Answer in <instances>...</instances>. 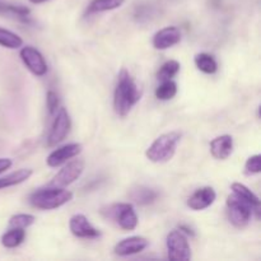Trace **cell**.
<instances>
[{"instance_id": "2", "label": "cell", "mask_w": 261, "mask_h": 261, "mask_svg": "<svg viewBox=\"0 0 261 261\" xmlns=\"http://www.w3.org/2000/svg\"><path fill=\"white\" fill-rule=\"evenodd\" d=\"M70 200H73L71 191L65 190V188H55L50 185L38 189L30 196L31 205L41 211H54L68 204Z\"/></svg>"}, {"instance_id": "29", "label": "cell", "mask_w": 261, "mask_h": 261, "mask_svg": "<svg viewBox=\"0 0 261 261\" xmlns=\"http://www.w3.org/2000/svg\"><path fill=\"white\" fill-rule=\"evenodd\" d=\"M13 162L9 158H0V173L5 172L7 170H9L12 167Z\"/></svg>"}, {"instance_id": "21", "label": "cell", "mask_w": 261, "mask_h": 261, "mask_svg": "<svg viewBox=\"0 0 261 261\" xmlns=\"http://www.w3.org/2000/svg\"><path fill=\"white\" fill-rule=\"evenodd\" d=\"M125 0H92L91 4L88 5L87 13L93 14V13L109 12V10L119 9L124 5Z\"/></svg>"}, {"instance_id": "16", "label": "cell", "mask_w": 261, "mask_h": 261, "mask_svg": "<svg viewBox=\"0 0 261 261\" xmlns=\"http://www.w3.org/2000/svg\"><path fill=\"white\" fill-rule=\"evenodd\" d=\"M232 193L236 194L239 198H241L242 200H245L246 203H249L251 205L252 211H254L255 217L256 219H260V199L256 194L252 193L246 185L240 182H233L231 186Z\"/></svg>"}, {"instance_id": "20", "label": "cell", "mask_w": 261, "mask_h": 261, "mask_svg": "<svg viewBox=\"0 0 261 261\" xmlns=\"http://www.w3.org/2000/svg\"><path fill=\"white\" fill-rule=\"evenodd\" d=\"M25 239V231L23 228H10L2 237V245L7 249H15L23 244Z\"/></svg>"}, {"instance_id": "12", "label": "cell", "mask_w": 261, "mask_h": 261, "mask_svg": "<svg viewBox=\"0 0 261 261\" xmlns=\"http://www.w3.org/2000/svg\"><path fill=\"white\" fill-rule=\"evenodd\" d=\"M149 246V241L142 236H132L117 242L114 247V252L117 256H132L140 254Z\"/></svg>"}, {"instance_id": "24", "label": "cell", "mask_w": 261, "mask_h": 261, "mask_svg": "<svg viewBox=\"0 0 261 261\" xmlns=\"http://www.w3.org/2000/svg\"><path fill=\"white\" fill-rule=\"evenodd\" d=\"M0 46L7 48H19L23 46V40L17 33L0 27Z\"/></svg>"}, {"instance_id": "28", "label": "cell", "mask_w": 261, "mask_h": 261, "mask_svg": "<svg viewBox=\"0 0 261 261\" xmlns=\"http://www.w3.org/2000/svg\"><path fill=\"white\" fill-rule=\"evenodd\" d=\"M46 103H47V110L51 115L55 114L58 111L59 103H60V99H59V96L54 91H50L46 96Z\"/></svg>"}, {"instance_id": "11", "label": "cell", "mask_w": 261, "mask_h": 261, "mask_svg": "<svg viewBox=\"0 0 261 261\" xmlns=\"http://www.w3.org/2000/svg\"><path fill=\"white\" fill-rule=\"evenodd\" d=\"M70 232L78 239L94 240L101 236V232L94 228L84 214H74L69 221Z\"/></svg>"}, {"instance_id": "22", "label": "cell", "mask_w": 261, "mask_h": 261, "mask_svg": "<svg viewBox=\"0 0 261 261\" xmlns=\"http://www.w3.org/2000/svg\"><path fill=\"white\" fill-rule=\"evenodd\" d=\"M30 13V8L24 7V5H17L12 4V3L0 2V14L13 15V17L18 18V19L27 20Z\"/></svg>"}, {"instance_id": "6", "label": "cell", "mask_w": 261, "mask_h": 261, "mask_svg": "<svg viewBox=\"0 0 261 261\" xmlns=\"http://www.w3.org/2000/svg\"><path fill=\"white\" fill-rule=\"evenodd\" d=\"M167 257L175 261H188L191 259V247L188 241V236L180 231L173 229L166 239Z\"/></svg>"}, {"instance_id": "9", "label": "cell", "mask_w": 261, "mask_h": 261, "mask_svg": "<svg viewBox=\"0 0 261 261\" xmlns=\"http://www.w3.org/2000/svg\"><path fill=\"white\" fill-rule=\"evenodd\" d=\"M19 56L32 74L37 76H43L47 73V63L37 48L32 47V46H24L20 48Z\"/></svg>"}, {"instance_id": "10", "label": "cell", "mask_w": 261, "mask_h": 261, "mask_svg": "<svg viewBox=\"0 0 261 261\" xmlns=\"http://www.w3.org/2000/svg\"><path fill=\"white\" fill-rule=\"evenodd\" d=\"M82 150H83V145L79 144V143L65 144L63 147H59L58 149L53 150L48 154V157L46 158V163H47L48 167H59V166L64 165V163H66L71 158L81 154Z\"/></svg>"}, {"instance_id": "4", "label": "cell", "mask_w": 261, "mask_h": 261, "mask_svg": "<svg viewBox=\"0 0 261 261\" xmlns=\"http://www.w3.org/2000/svg\"><path fill=\"white\" fill-rule=\"evenodd\" d=\"M101 214L107 219L116 222L117 226L124 231H134L138 227V216L134 206L130 203H116L103 206Z\"/></svg>"}, {"instance_id": "23", "label": "cell", "mask_w": 261, "mask_h": 261, "mask_svg": "<svg viewBox=\"0 0 261 261\" xmlns=\"http://www.w3.org/2000/svg\"><path fill=\"white\" fill-rule=\"evenodd\" d=\"M176 94H177V84L172 79L161 82V84L155 89V97L160 101H170Z\"/></svg>"}, {"instance_id": "26", "label": "cell", "mask_w": 261, "mask_h": 261, "mask_svg": "<svg viewBox=\"0 0 261 261\" xmlns=\"http://www.w3.org/2000/svg\"><path fill=\"white\" fill-rule=\"evenodd\" d=\"M36 218L32 214H15V216L10 217L9 219V226L10 228H28L30 226H32L35 223Z\"/></svg>"}, {"instance_id": "18", "label": "cell", "mask_w": 261, "mask_h": 261, "mask_svg": "<svg viewBox=\"0 0 261 261\" xmlns=\"http://www.w3.org/2000/svg\"><path fill=\"white\" fill-rule=\"evenodd\" d=\"M32 175L33 171L30 170V168H20V170L14 171V172L9 173V175L0 178V190L7 188H12V186L15 185H19V184L27 181Z\"/></svg>"}, {"instance_id": "30", "label": "cell", "mask_w": 261, "mask_h": 261, "mask_svg": "<svg viewBox=\"0 0 261 261\" xmlns=\"http://www.w3.org/2000/svg\"><path fill=\"white\" fill-rule=\"evenodd\" d=\"M180 229L181 232H182V233H185V234H190V236H194V231L191 228H189V227H186V226H180Z\"/></svg>"}, {"instance_id": "3", "label": "cell", "mask_w": 261, "mask_h": 261, "mask_svg": "<svg viewBox=\"0 0 261 261\" xmlns=\"http://www.w3.org/2000/svg\"><path fill=\"white\" fill-rule=\"evenodd\" d=\"M181 140V133L170 132L160 135L145 152L148 160L153 163H165L172 160Z\"/></svg>"}, {"instance_id": "17", "label": "cell", "mask_w": 261, "mask_h": 261, "mask_svg": "<svg viewBox=\"0 0 261 261\" xmlns=\"http://www.w3.org/2000/svg\"><path fill=\"white\" fill-rule=\"evenodd\" d=\"M129 198L138 205H149L158 198V193L148 186H137L129 194Z\"/></svg>"}, {"instance_id": "7", "label": "cell", "mask_w": 261, "mask_h": 261, "mask_svg": "<svg viewBox=\"0 0 261 261\" xmlns=\"http://www.w3.org/2000/svg\"><path fill=\"white\" fill-rule=\"evenodd\" d=\"M84 167H86V163L83 160L70 161L54 176L48 185L55 186V188H66L81 177Z\"/></svg>"}, {"instance_id": "1", "label": "cell", "mask_w": 261, "mask_h": 261, "mask_svg": "<svg viewBox=\"0 0 261 261\" xmlns=\"http://www.w3.org/2000/svg\"><path fill=\"white\" fill-rule=\"evenodd\" d=\"M140 91L134 78L126 69H121L114 93V109L119 116L125 117L139 102Z\"/></svg>"}, {"instance_id": "19", "label": "cell", "mask_w": 261, "mask_h": 261, "mask_svg": "<svg viewBox=\"0 0 261 261\" xmlns=\"http://www.w3.org/2000/svg\"><path fill=\"white\" fill-rule=\"evenodd\" d=\"M195 65L196 68L204 74H214L218 70V63H217L216 58L211 54L200 53L195 56Z\"/></svg>"}, {"instance_id": "14", "label": "cell", "mask_w": 261, "mask_h": 261, "mask_svg": "<svg viewBox=\"0 0 261 261\" xmlns=\"http://www.w3.org/2000/svg\"><path fill=\"white\" fill-rule=\"evenodd\" d=\"M181 41V31L175 25L162 28L153 36V46L157 50H167Z\"/></svg>"}, {"instance_id": "25", "label": "cell", "mask_w": 261, "mask_h": 261, "mask_svg": "<svg viewBox=\"0 0 261 261\" xmlns=\"http://www.w3.org/2000/svg\"><path fill=\"white\" fill-rule=\"evenodd\" d=\"M180 68H181V65L178 61H176V60L166 61V63L161 66L160 70H158L157 79L160 82L170 81V79L175 78V76L177 75L178 71H180Z\"/></svg>"}, {"instance_id": "31", "label": "cell", "mask_w": 261, "mask_h": 261, "mask_svg": "<svg viewBox=\"0 0 261 261\" xmlns=\"http://www.w3.org/2000/svg\"><path fill=\"white\" fill-rule=\"evenodd\" d=\"M28 2H31L32 4H42V3L48 2V0H28Z\"/></svg>"}, {"instance_id": "27", "label": "cell", "mask_w": 261, "mask_h": 261, "mask_svg": "<svg viewBox=\"0 0 261 261\" xmlns=\"http://www.w3.org/2000/svg\"><path fill=\"white\" fill-rule=\"evenodd\" d=\"M261 172V155L255 154L251 155L249 160L246 161V165H245V173L249 176L257 175Z\"/></svg>"}, {"instance_id": "5", "label": "cell", "mask_w": 261, "mask_h": 261, "mask_svg": "<svg viewBox=\"0 0 261 261\" xmlns=\"http://www.w3.org/2000/svg\"><path fill=\"white\" fill-rule=\"evenodd\" d=\"M227 214L228 219L236 228H245L254 216L251 205L232 193L227 198Z\"/></svg>"}, {"instance_id": "8", "label": "cell", "mask_w": 261, "mask_h": 261, "mask_svg": "<svg viewBox=\"0 0 261 261\" xmlns=\"http://www.w3.org/2000/svg\"><path fill=\"white\" fill-rule=\"evenodd\" d=\"M70 115L66 111V109L61 107V109H59L55 120L53 122V126H51L50 134L47 137V144L53 147V145H56L60 142H63L66 138V135L69 134V132H70Z\"/></svg>"}, {"instance_id": "15", "label": "cell", "mask_w": 261, "mask_h": 261, "mask_svg": "<svg viewBox=\"0 0 261 261\" xmlns=\"http://www.w3.org/2000/svg\"><path fill=\"white\" fill-rule=\"evenodd\" d=\"M233 152V138L228 134L219 135L211 142V153L216 160L226 161Z\"/></svg>"}, {"instance_id": "13", "label": "cell", "mask_w": 261, "mask_h": 261, "mask_svg": "<svg viewBox=\"0 0 261 261\" xmlns=\"http://www.w3.org/2000/svg\"><path fill=\"white\" fill-rule=\"evenodd\" d=\"M217 193L213 188L211 186H204V188L198 189L194 191L188 199V206L191 211H204V209L209 208L212 204L216 201Z\"/></svg>"}]
</instances>
